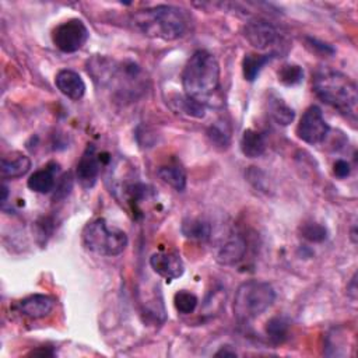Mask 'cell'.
I'll return each instance as SVG.
<instances>
[{
    "mask_svg": "<svg viewBox=\"0 0 358 358\" xmlns=\"http://www.w3.org/2000/svg\"><path fill=\"white\" fill-rule=\"evenodd\" d=\"M182 87L187 97L213 107L220 92V65L207 51H196L182 73Z\"/></svg>",
    "mask_w": 358,
    "mask_h": 358,
    "instance_id": "obj_1",
    "label": "cell"
},
{
    "mask_svg": "<svg viewBox=\"0 0 358 358\" xmlns=\"http://www.w3.org/2000/svg\"><path fill=\"white\" fill-rule=\"evenodd\" d=\"M312 87L321 101L355 119L358 92L357 84L348 76L330 67H319L314 73Z\"/></svg>",
    "mask_w": 358,
    "mask_h": 358,
    "instance_id": "obj_2",
    "label": "cell"
},
{
    "mask_svg": "<svg viewBox=\"0 0 358 358\" xmlns=\"http://www.w3.org/2000/svg\"><path fill=\"white\" fill-rule=\"evenodd\" d=\"M132 22L146 37L164 41L182 38L188 31V19L184 10L167 5L139 10L133 15Z\"/></svg>",
    "mask_w": 358,
    "mask_h": 358,
    "instance_id": "obj_3",
    "label": "cell"
},
{
    "mask_svg": "<svg viewBox=\"0 0 358 358\" xmlns=\"http://www.w3.org/2000/svg\"><path fill=\"white\" fill-rule=\"evenodd\" d=\"M276 291L266 282L249 280L242 283L235 293L234 314L239 322H250L275 304Z\"/></svg>",
    "mask_w": 358,
    "mask_h": 358,
    "instance_id": "obj_4",
    "label": "cell"
},
{
    "mask_svg": "<svg viewBox=\"0 0 358 358\" xmlns=\"http://www.w3.org/2000/svg\"><path fill=\"white\" fill-rule=\"evenodd\" d=\"M83 244L96 255L118 256L128 246V235L119 228L110 227L107 220L96 219L84 227Z\"/></svg>",
    "mask_w": 358,
    "mask_h": 358,
    "instance_id": "obj_5",
    "label": "cell"
},
{
    "mask_svg": "<svg viewBox=\"0 0 358 358\" xmlns=\"http://www.w3.org/2000/svg\"><path fill=\"white\" fill-rule=\"evenodd\" d=\"M88 37L90 33L85 24L78 19H70L53 30L52 42L59 51L73 53L83 48Z\"/></svg>",
    "mask_w": 358,
    "mask_h": 358,
    "instance_id": "obj_6",
    "label": "cell"
},
{
    "mask_svg": "<svg viewBox=\"0 0 358 358\" xmlns=\"http://www.w3.org/2000/svg\"><path fill=\"white\" fill-rule=\"evenodd\" d=\"M329 125L323 118L322 110L316 105H311L302 114L297 126V136L308 144H319L325 142L329 135Z\"/></svg>",
    "mask_w": 358,
    "mask_h": 358,
    "instance_id": "obj_7",
    "label": "cell"
},
{
    "mask_svg": "<svg viewBox=\"0 0 358 358\" xmlns=\"http://www.w3.org/2000/svg\"><path fill=\"white\" fill-rule=\"evenodd\" d=\"M246 41L257 51H267L279 42L278 28L263 19H255L244 27Z\"/></svg>",
    "mask_w": 358,
    "mask_h": 358,
    "instance_id": "obj_8",
    "label": "cell"
},
{
    "mask_svg": "<svg viewBox=\"0 0 358 358\" xmlns=\"http://www.w3.org/2000/svg\"><path fill=\"white\" fill-rule=\"evenodd\" d=\"M101 154L97 151V147L94 144H88L76 169L78 184L83 188L90 189L96 185L99 175L101 172Z\"/></svg>",
    "mask_w": 358,
    "mask_h": 358,
    "instance_id": "obj_9",
    "label": "cell"
},
{
    "mask_svg": "<svg viewBox=\"0 0 358 358\" xmlns=\"http://www.w3.org/2000/svg\"><path fill=\"white\" fill-rule=\"evenodd\" d=\"M150 266L158 276L168 282L181 278L185 272V266L181 259V255L171 250L154 253L150 257Z\"/></svg>",
    "mask_w": 358,
    "mask_h": 358,
    "instance_id": "obj_10",
    "label": "cell"
},
{
    "mask_svg": "<svg viewBox=\"0 0 358 358\" xmlns=\"http://www.w3.org/2000/svg\"><path fill=\"white\" fill-rule=\"evenodd\" d=\"M55 308V300L46 294H33L19 302V311L22 315L30 319H42Z\"/></svg>",
    "mask_w": 358,
    "mask_h": 358,
    "instance_id": "obj_11",
    "label": "cell"
},
{
    "mask_svg": "<svg viewBox=\"0 0 358 358\" xmlns=\"http://www.w3.org/2000/svg\"><path fill=\"white\" fill-rule=\"evenodd\" d=\"M55 84L59 92L73 101H78L85 94V83L81 76L73 70H60L56 74Z\"/></svg>",
    "mask_w": 358,
    "mask_h": 358,
    "instance_id": "obj_12",
    "label": "cell"
},
{
    "mask_svg": "<svg viewBox=\"0 0 358 358\" xmlns=\"http://www.w3.org/2000/svg\"><path fill=\"white\" fill-rule=\"evenodd\" d=\"M246 253V242L242 237L234 235L228 238L223 246L217 250V262L225 266L237 264L244 259Z\"/></svg>",
    "mask_w": 358,
    "mask_h": 358,
    "instance_id": "obj_13",
    "label": "cell"
},
{
    "mask_svg": "<svg viewBox=\"0 0 358 358\" xmlns=\"http://www.w3.org/2000/svg\"><path fill=\"white\" fill-rule=\"evenodd\" d=\"M30 168H31V160L22 153H13L10 155L3 157L2 164H0L2 176L5 179L22 178L30 171Z\"/></svg>",
    "mask_w": 358,
    "mask_h": 358,
    "instance_id": "obj_14",
    "label": "cell"
},
{
    "mask_svg": "<svg viewBox=\"0 0 358 358\" xmlns=\"http://www.w3.org/2000/svg\"><path fill=\"white\" fill-rule=\"evenodd\" d=\"M58 171V168H51V165H48L44 169H38L35 171L27 181L28 188L33 192L45 195L53 191L55 185H56V179H55V172Z\"/></svg>",
    "mask_w": 358,
    "mask_h": 358,
    "instance_id": "obj_15",
    "label": "cell"
},
{
    "mask_svg": "<svg viewBox=\"0 0 358 358\" xmlns=\"http://www.w3.org/2000/svg\"><path fill=\"white\" fill-rule=\"evenodd\" d=\"M158 176L164 184L173 188L176 192H184L187 188V173L178 164H168L158 169Z\"/></svg>",
    "mask_w": 358,
    "mask_h": 358,
    "instance_id": "obj_16",
    "label": "cell"
},
{
    "mask_svg": "<svg viewBox=\"0 0 358 358\" xmlns=\"http://www.w3.org/2000/svg\"><path fill=\"white\" fill-rule=\"evenodd\" d=\"M241 151L246 158H257L266 150V140L262 133L253 129H246L241 137Z\"/></svg>",
    "mask_w": 358,
    "mask_h": 358,
    "instance_id": "obj_17",
    "label": "cell"
},
{
    "mask_svg": "<svg viewBox=\"0 0 358 358\" xmlns=\"http://www.w3.org/2000/svg\"><path fill=\"white\" fill-rule=\"evenodd\" d=\"M275 58V53H266V55H257V53H246L242 60V73L245 80L255 81L264 67L272 59Z\"/></svg>",
    "mask_w": 358,
    "mask_h": 358,
    "instance_id": "obj_18",
    "label": "cell"
},
{
    "mask_svg": "<svg viewBox=\"0 0 358 358\" xmlns=\"http://www.w3.org/2000/svg\"><path fill=\"white\" fill-rule=\"evenodd\" d=\"M268 115L272 117V119L276 123L282 126H289L290 123H293L296 118L294 110L278 96H272L268 99Z\"/></svg>",
    "mask_w": 358,
    "mask_h": 358,
    "instance_id": "obj_19",
    "label": "cell"
},
{
    "mask_svg": "<svg viewBox=\"0 0 358 358\" xmlns=\"http://www.w3.org/2000/svg\"><path fill=\"white\" fill-rule=\"evenodd\" d=\"M182 234L195 241H207L212 237V227L201 219H188L182 224Z\"/></svg>",
    "mask_w": 358,
    "mask_h": 358,
    "instance_id": "obj_20",
    "label": "cell"
},
{
    "mask_svg": "<svg viewBox=\"0 0 358 358\" xmlns=\"http://www.w3.org/2000/svg\"><path fill=\"white\" fill-rule=\"evenodd\" d=\"M289 322L284 318L276 316L272 318L266 325V333L267 337L271 339L273 344H282L289 337Z\"/></svg>",
    "mask_w": 358,
    "mask_h": 358,
    "instance_id": "obj_21",
    "label": "cell"
},
{
    "mask_svg": "<svg viewBox=\"0 0 358 358\" xmlns=\"http://www.w3.org/2000/svg\"><path fill=\"white\" fill-rule=\"evenodd\" d=\"M198 304H199V300L198 297L191 293V291H187V290H181L178 291L175 296H173V305H175V309L182 314V315H191L195 312V309L198 308Z\"/></svg>",
    "mask_w": 358,
    "mask_h": 358,
    "instance_id": "obj_22",
    "label": "cell"
},
{
    "mask_svg": "<svg viewBox=\"0 0 358 358\" xmlns=\"http://www.w3.org/2000/svg\"><path fill=\"white\" fill-rule=\"evenodd\" d=\"M279 81L287 87L300 84L304 80V69L294 63H287L279 70Z\"/></svg>",
    "mask_w": 358,
    "mask_h": 358,
    "instance_id": "obj_23",
    "label": "cell"
},
{
    "mask_svg": "<svg viewBox=\"0 0 358 358\" xmlns=\"http://www.w3.org/2000/svg\"><path fill=\"white\" fill-rule=\"evenodd\" d=\"M178 105L181 112L187 114L191 118H196V119H202L206 117V107L189 97H179L178 100Z\"/></svg>",
    "mask_w": 358,
    "mask_h": 358,
    "instance_id": "obj_24",
    "label": "cell"
},
{
    "mask_svg": "<svg viewBox=\"0 0 358 358\" xmlns=\"http://www.w3.org/2000/svg\"><path fill=\"white\" fill-rule=\"evenodd\" d=\"M301 235L309 242H323L327 238V230L318 223H307L301 227Z\"/></svg>",
    "mask_w": 358,
    "mask_h": 358,
    "instance_id": "obj_25",
    "label": "cell"
},
{
    "mask_svg": "<svg viewBox=\"0 0 358 358\" xmlns=\"http://www.w3.org/2000/svg\"><path fill=\"white\" fill-rule=\"evenodd\" d=\"M209 137L212 139L213 143H216L219 146H223V147H225L228 144V142H230L228 133L225 130H223L221 128H219V126H213L209 130Z\"/></svg>",
    "mask_w": 358,
    "mask_h": 358,
    "instance_id": "obj_26",
    "label": "cell"
},
{
    "mask_svg": "<svg viewBox=\"0 0 358 358\" xmlns=\"http://www.w3.org/2000/svg\"><path fill=\"white\" fill-rule=\"evenodd\" d=\"M333 172L337 178L343 179V178H347L351 172V167L347 161L344 160H337L334 164H333Z\"/></svg>",
    "mask_w": 358,
    "mask_h": 358,
    "instance_id": "obj_27",
    "label": "cell"
},
{
    "mask_svg": "<svg viewBox=\"0 0 358 358\" xmlns=\"http://www.w3.org/2000/svg\"><path fill=\"white\" fill-rule=\"evenodd\" d=\"M308 41L311 42V45H312V48H315V49H321L325 55H327V53H334V49L333 48H330L329 45H326V44H323V42H318L316 40H312V38H308Z\"/></svg>",
    "mask_w": 358,
    "mask_h": 358,
    "instance_id": "obj_28",
    "label": "cell"
},
{
    "mask_svg": "<svg viewBox=\"0 0 358 358\" xmlns=\"http://www.w3.org/2000/svg\"><path fill=\"white\" fill-rule=\"evenodd\" d=\"M33 355H45V357H51V355H53V351L52 350H49V348H42V350H35V351H33L31 352Z\"/></svg>",
    "mask_w": 358,
    "mask_h": 358,
    "instance_id": "obj_29",
    "label": "cell"
},
{
    "mask_svg": "<svg viewBox=\"0 0 358 358\" xmlns=\"http://www.w3.org/2000/svg\"><path fill=\"white\" fill-rule=\"evenodd\" d=\"M216 355H217V357H220V355H237V354H235V351H227V350H224V348H223V350H221V351H219Z\"/></svg>",
    "mask_w": 358,
    "mask_h": 358,
    "instance_id": "obj_30",
    "label": "cell"
}]
</instances>
